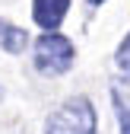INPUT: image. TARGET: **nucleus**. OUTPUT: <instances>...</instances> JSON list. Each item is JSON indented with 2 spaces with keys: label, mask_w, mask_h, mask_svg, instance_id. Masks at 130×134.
Instances as JSON below:
<instances>
[{
  "label": "nucleus",
  "mask_w": 130,
  "mask_h": 134,
  "mask_svg": "<svg viewBox=\"0 0 130 134\" xmlns=\"http://www.w3.org/2000/svg\"><path fill=\"white\" fill-rule=\"evenodd\" d=\"M44 134H99V118L86 96L67 99L44 121Z\"/></svg>",
  "instance_id": "nucleus-1"
},
{
  "label": "nucleus",
  "mask_w": 130,
  "mask_h": 134,
  "mask_svg": "<svg viewBox=\"0 0 130 134\" xmlns=\"http://www.w3.org/2000/svg\"><path fill=\"white\" fill-rule=\"evenodd\" d=\"M73 42L67 35H60V32H44V35H38L35 48H32V61H35V67L41 74L48 77H57V74H67L73 67Z\"/></svg>",
  "instance_id": "nucleus-2"
},
{
  "label": "nucleus",
  "mask_w": 130,
  "mask_h": 134,
  "mask_svg": "<svg viewBox=\"0 0 130 134\" xmlns=\"http://www.w3.org/2000/svg\"><path fill=\"white\" fill-rule=\"evenodd\" d=\"M67 10H70V0H32V19L44 32H57Z\"/></svg>",
  "instance_id": "nucleus-3"
},
{
  "label": "nucleus",
  "mask_w": 130,
  "mask_h": 134,
  "mask_svg": "<svg viewBox=\"0 0 130 134\" xmlns=\"http://www.w3.org/2000/svg\"><path fill=\"white\" fill-rule=\"evenodd\" d=\"M0 45H3V51H10V54H22L25 45H29V32H22L13 23H0Z\"/></svg>",
  "instance_id": "nucleus-4"
},
{
  "label": "nucleus",
  "mask_w": 130,
  "mask_h": 134,
  "mask_svg": "<svg viewBox=\"0 0 130 134\" xmlns=\"http://www.w3.org/2000/svg\"><path fill=\"white\" fill-rule=\"evenodd\" d=\"M111 102H114V115H118L121 134H130V102L121 96V90H111Z\"/></svg>",
  "instance_id": "nucleus-5"
},
{
  "label": "nucleus",
  "mask_w": 130,
  "mask_h": 134,
  "mask_svg": "<svg viewBox=\"0 0 130 134\" xmlns=\"http://www.w3.org/2000/svg\"><path fill=\"white\" fill-rule=\"evenodd\" d=\"M114 61H118V67H121V70L130 77V35L121 42V48H118V54H114Z\"/></svg>",
  "instance_id": "nucleus-6"
},
{
  "label": "nucleus",
  "mask_w": 130,
  "mask_h": 134,
  "mask_svg": "<svg viewBox=\"0 0 130 134\" xmlns=\"http://www.w3.org/2000/svg\"><path fill=\"white\" fill-rule=\"evenodd\" d=\"M105 3V0H89V7H102Z\"/></svg>",
  "instance_id": "nucleus-7"
}]
</instances>
